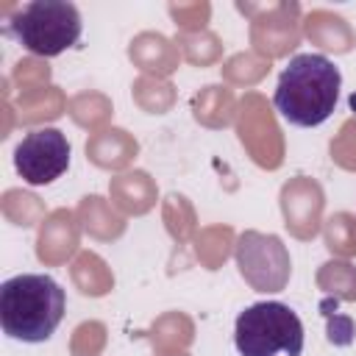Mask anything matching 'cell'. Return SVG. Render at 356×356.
I'll list each match as a JSON object with an SVG mask.
<instances>
[{
    "instance_id": "8992f818",
    "label": "cell",
    "mask_w": 356,
    "mask_h": 356,
    "mask_svg": "<svg viewBox=\"0 0 356 356\" xmlns=\"http://www.w3.org/2000/svg\"><path fill=\"white\" fill-rule=\"evenodd\" d=\"M236 261H239L242 275L253 286H259V273H264V270H267L273 292H278L289 278V256L278 236L245 231L236 245Z\"/></svg>"
},
{
    "instance_id": "3957f363",
    "label": "cell",
    "mask_w": 356,
    "mask_h": 356,
    "mask_svg": "<svg viewBox=\"0 0 356 356\" xmlns=\"http://www.w3.org/2000/svg\"><path fill=\"white\" fill-rule=\"evenodd\" d=\"M303 323L281 300H259L236 314L234 345L239 356H300Z\"/></svg>"
},
{
    "instance_id": "5b68a950",
    "label": "cell",
    "mask_w": 356,
    "mask_h": 356,
    "mask_svg": "<svg viewBox=\"0 0 356 356\" xmlns=\"http://www.w3.org/2000/svg\"><path fill=\"white\" fill-rule=\"evenodd\" d=\"M70 139L58 128H33L14 147V170L31 186H47L70 167Z\"/></svg>"
},
{
    "instance_id": "277c9868",
    "label": "cell",
    "mask_w": 356,
    "mask_h": 356,
    "mask_svg": "<svg viewBox=\"0 0 356 356\" xmlns=\"http://www.w3.org/2000/svg\"><path fill=\"white\" fill-rule=\"evenodd\" d=\"M83 22L75 3L67 0H31L8 19V33L33 56L56 58L75 47Z\"/></svg>"
},
{
    "instance_id": "6da1fadb",
    "label": "cell",
    "mask_w": 356,
    "mask_h": 356,
    "mask_svg": "<svg viewBox=\"0 0 356 356\" xmlns=\"http://www.w3.org/2000/svg\"><path fill=\"white\" fill-rule=\"evenodd\" d=\"M342 72L323 53H298L286 61L278 75L273 106L275 111L298 128L323 125L339 100Z\"/></svg>"
},
{
    "instance_id": "7a4b0ae2",
    "label": "cell",
    "mask_w": 356,
    "mask_h": 356,
    "mask_svg": "<svg viewBox=\"0 0 356 356\" xmlns=\"http://www.w3.org/2000/svg\"><path fill=\"white\" fill-rule=\"evenodd\" d=\"M67 312L64 286L47 273H19L0 284V325L17 342H44Z\"/></svg>"
}]
</instances>
